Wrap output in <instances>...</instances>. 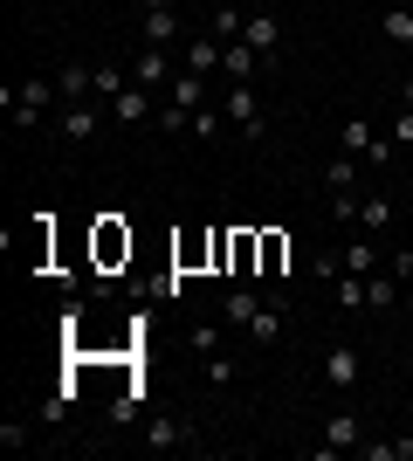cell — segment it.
I'll return each mask as SVG.
<instances>
[{
	"label": "cell",
	"instance_id": "obj_1",
	"mask_svg": "<svg viewBox=\"0 0 413 461\" xmlns=\"http://www.w3.org/2000/svg\"><path fill=\"white\" fill-rule=\"evenodd\" d=\"M56 77H28V83H21V96H14V104H7V117H14V124H21V131H28V124H41V117H49V104H56Z\"/></svg>",
	"mask_w": 413,
	"mask_h": 461
},
{
	"label": "cell",
	"instance_id": "obj_2",
	"mask_svg": "<svg viewBox=\"0 0 413 461\" xmlns=\"http://www.w3.org/2000/svg\"><path fill=\"white\" fill-rule=\"evenodd\" d=\"M228 117H235V131L241 138H262L269 124H262V96H256V83H228Z\"/></svg>",
	"mask_w": 413,
	"mask_h": 461
},
{
	"label": "cell",
	"instance_id": "obj_3",
	"mask_svg": "<svg viewBox=\"0 0 413 461\" xmlns=\"http://www.w3.org/2000/svg\"><path fill=\"white\" fill-rule=\"evenodd\" d=\"M220 62H228V41L220 35H193L186 49H179V69H193V77H214Z\"/></svg>",
	"mask_w": 413,
	"mask_h": 461
},
{
	"label": "cell",
	"instance_id": "obj_4",
	"mask_svg": "<svg viewBox=\"0 0 413 461\" xmlns=\"http://www.w3.org/2000/svg\"><path fill=\"white\" fill-rule=\"evenodd\" d=\"M173 77H179L173 56H166V49H152V41L131 56V83H138V90H158V83H173Z\"/></svg>",
	"mask_w": 413,
	"mask_h": 461
},
{
	"label": "cell",
	"instance_id": "obj_5",
	"mask_svg": "<svg viewBox=\"0 0 413 461\" xmlns=\"http://www.w3.org/2000/svg\"><path fill=\"white\" fill-rule=\"evenodd\" d=\"M97 124H103V111H90V104H62V111H56V131L69 138V145H90Z\"/></svg>",
	"mask_w": 413,
	"mask_h": 461
},
{
	"label": "cell",
	"instance_id": "obj_6",
	"mask_svg": "<svg viewBox=\"0 0 413 461\" xmlns=\"http://www.w3.org/2000/svg\"><path fill=\"white\" fill-rule=\"evenodd\" d=\"M241 41H248V49L269 62L275 49H283V21H275V14H248V21H241Z\"/></svg>",
	"mask_w": 413,
	"mask_h": 461
},
{
	"label": "cell",
	"instance_id": "obj_7",
	"mask_svg": "<svg viewBox=\"0 0 413 461\" xmlns=\"http://www.w3.org/2000/svg\"><path fill=\"white\" fill-rule=\"evenodd\" d=\"M111 117H118V124H145V117H158V104H152V90L124 83V90H118V104H111Z\"/></svg>",
	"mask_w": 413,
	"mask_h": 461
},
{
	"label": "cell",
	"instance_id": "obj_8",
	"mask_svg": "<svg viewBox=\"0 0 413 461\" xmlns=\"http://www.w3.org/2000/svg\"><path fill=\"white\" fill-rule=\"evenodd\" d=\"M358 372H365V358H358L352 345H331V351H324V385H358Z\"/></svg>",
	"mask_w": 413,
	"mask_h": 461
},
{
	"label": "cell",
	"instance_id": "obj_9",
	"mask_svg": "<svg viewBox=\"0 0 413 461\" xmlns=\"http://www.w3.org/2000/svg\"><path fill=\"white\" fill-rule=\"evenodd\" d=\"M358 434H365V427H358V413H331V420H324V455H352Z\"/></svg>",
	"mask_w": 413,
	"mask_h": 461
},
{
	"label": "cell",
	"instance_id": "obj_10",
	"mask_svg": "<svg viewBox=\"0 0 413 461\" xmlns=\"http://www.w3.org/2000/svg\"><path fill=\"white\" fill-rule=\"evenodd\" d=\"M256 69H262L256 49H248V41H228V62H220V77H228V83H256Z\"/></svg>",
	"mask_w": 413,
	"mask_h": 461
},
{
	"label": "cell",
	"instance_id": "obj_11",
	"mask_svg": "<svg viewBox=\"0 0 413 461\" xmlns=\"http://www.w3.org/2000/svg\"><path fill=\"white\" fill-rule=\"evenodd\" d=\"M256 310H262V296H256V289H228L220 317H228V330H248V324H256Z\"/></svg>",
	"mask_w": 413,
	"mask_h": 461
},
{
	"label": "cell",
	"instance_id": "obj_12",
	"mask_svg": "<svg viewBox=\"0 0 413 461\" xmlns=\"http://www.w3.org/2000/svg\"><path fill=\"white\" fill-rule=\"evenodd\" d=\"M186 441H193L186 420H145V447H158V455H166V447H186Z\"/></svg>",
	"mask_w": 413,
	"mask_h": 461
},
{
	"label": "cell",
	"instance_id": "obj_13",
	"mask_svg": "<svg viewBox=\"0 0 413 461\" xmlns=\"http://www.w3.org/2000/svg\"><path fill=\"white\" fill-rule=\"evenodd\" d=\"M145 41H152V49H173L179 41V14L173 7H152V14H145Z\"/></svg>",
	"mask_w": 413,
	"mask_h": 461
},
{
	"label": "cell",
	"instance_id": "obj_14",
	"mask_svg": "<svg viewBox=\"0 0 413 461\" xmlns=\"http://www.w3.org/2000/svg\"><path fill=\"white\" fill-rule=\"evenodd\" d=\"M173 104H179V111H200V104H207V77L179 69V77H173Z\"/></svg>",
	"mask_w": 413,
	"mask_h": 461
},
{
	"label": "cell",
	"instance_id": "obj_15",
	"mask_svg": "<svg viewBox=\"0 0 413 461\" xmlns=\"http://www.w3.org/2000/svg\"><path fill=\"white\" fill-rule=\"evenodd\" d=\"M379 28H386V41H393V49H413V7H386V14H379Z\"/></svg>",
	"mask_w": 413,
	"mask_h": 461
},
{
	"label": "cell",
	"instance_id": "obj_16",
	"mask_svg": "<svg viewBox=\"0 0 413 461\" xmlns=\"http://www.w3.org/2000/svg\"><path fill=\"white\" fill-rule=\"evenodd\" d=\"M118 255H131V234H124L118 221H103L97 228V262H118Z\"/></svg>",
	"mask_w": 413,
	"mask_h": 461
},
{
	"label": "cell",
	"instance_id": "obj_17",
	"mask_svg": "<svg viewBox=\"0 0 413 461\" xmlns=\"http://www.w3.org/2000/svg\"><path fill=\"white\" fill-rule=\"evenodd\" d=\"M400 303V276H365V310H393Z\"/></svg>",
	"mask_w": 413,
	"mask_h": 461
},
{
	"label": "cell",
	"instance_id": "obj_18",
	"mask_svg": "<svg viewBox=\"0 0 413 461\" xmlns=\"http://www.w3.org/2000/svg\"><path fill=\"white\" fill-rule=\"evenodd\" d=\"M248 338H256V345H275V338H283V303H262L256 324H248Z\"/></svg>",
	"mask_w": 413,
	"mask_h": 461
},
{
	"label": "cell",
	"instance_id": "obj_19",
	"mask_svg": "<svg viewBox=\"0 0 413 461\" xmlns=\"http://www.w3.org/2000/svg\"><path fill=\"white\" fill-rule=\"evenodd\" d=\"M373 145H379V138H373V117H345V152H352V158H365Z\"/></svg>",
	"mask_w": 413,
	"mask_h": 461
},
{
	"label": "cell",
	"instance_id": "obj_20",
	"mask_svg": "<svg viewBox=\"0 0 413 461\" xmlns=\"http://www.w3.org/2000/svg\"><path fill=\"white\" fill-rule=\"evenodd\" d=\"M352 179H358V158L352 152H337L331 166H324V186H331V193H352Z\"/></svg>",
	"mask_w": 413,
	"mask_h": 461
},
{
	"label": "cell",
	"instance_id": "obj_21",
	"mask_svg": "<svg viewBox=\"0 0 413 461\" xmlns=\"http://www.w3.org/2000/svg\"><path fill=\"white\" fill-rule=\"evenodd\" d=\"M337 310H365V276H337Z\"/></svg>",
	"mask_w": 413,
	"mask_h": 461
},
{
	"label": "cell",
	"instance_id": "obj_22",
	"mask_svg": "<svg viewBox=\"0 0 413 461\" xmlns=\"http://www.w3.org/2000/svg\"><path fill=\"white\" fill-rule=\"evenodd\" d=\"M118 90H124V69L118 62H97V104H118Z\"/></svg>",
	"mask_w": 413,
	"mask_h": 461
},
{
	"label": "cell",
	"instance_id": "obj_23",
	"mask_svg": "<svg viewBox=\"0 0 413 461\" xmlns=\"http://www.w3.org/2000/svg\"><path fill=\"white\" fill-rule=\"evenodd\" d=\"M386 221H393V200H365V207H358V228L365 234H379Z\"/></svg>",
	"mask_w": 413,
	"mask_h": 461
},
{
	"label": "cell",
	"instance_id": "obj_24",
	"mask_svg": "<svg viewBox=\"0 0 413 461\" xmlns=\"http://www.w3.org/2000/svg\"><path fill=\"white\" fill-rule=\"evenodd\" d=\"M358 455H365V461H407V455H413V441H365Z\"/></svg>",
	"mask_w": 413,
	"mask_h": 461
},
{
	"label": "cell",
	"instance_id": "obj_25",
	"mask_svg": "<svg viewBox=\"0 0 413 461\" xmlns=\"http://www.w3.org/2000/svg\"><path fill=\"white\" fill-rule=\"evenodd\" d=\"M207 385H235V351H207Z\"/></svg>",
	"mask_w": 413,
	"mask_h": 461
},
{
	"label": "cell",
	"instance_id": "obj_26",
	"mask_svg": "<svg viewBox=\"0 0 413 461\" xmlns=\"http://www.w3.org/2000/svg\"><path fill=\"white\" fill-rule=\"evenodd\" d=\"M373 262H379L373 241H352V249H345V269H352V276H373Z\"/></svg>",
	"mask_w": 413,
	"mask_h": 461
},
{
	"label": "cell",
	"instance_id": "obj_27",
	"mask_svg": "<svg viewBox=\"0 0 413 461\" xmlns=\"http://www.w3.org/2000/svg\"><path fill=\"white\" fill-rule=\"evenodd\" d=\"M241 21H248V14H235V7H214V28H207V35H220V41H241Z\"/></svg>",
	"mask_w": 413,
	"mask_h": 461
},
{
	"label": "cell",
	"instance_id": "obj_28",
	"mask_svg": "<svg viewBox=\"0 0 413 461\" xmlns=\"http://www.w3.org/2000/svg\"><path fill=\"white\" fill-rule=\"evenodd\" d=\"M358 207H365L358 193H331V221H345V228H358Z\"/></svg>",
	"mask_w": 413,
	"mask_h": 461
},
{
	"label": "cell",
	"instance_id": "obj_29",
	"mask_svg": "<svg viewBox=\"0 0 413 461\" xmlns=\"http://www.w3.org/2000/svg\"><path fill=\"white\" fill-rule=\"evenodd\" d=\"M186 131H193V138H220V111H207V104H200V111H193V124H186Z\"/></svg>",
	"mask_w": 413,
	"mask_h": 461
},
{
	"label": "cell",
	"instance_id": "obj_30",
	"mask_svg": "<svg viewBox=\"0 0 413 461\" xmlns=\"http://www.w3.org/2000/svg\"><path fill=\"white\" fill-rule=\"evenodd\" d=\"M283 255H290V241H283V234H262V262H269V269H283Z\"/></svg>",
	"mask_w": 413,
	"mask_h": 461
},
{
	"label": "cell",
	"instance_id": "obj_31",
	"mask_svg": "<svg viewBox=\"0 0 413 461\" xmlns=\"http://www.w3.org/2000/svg\"><path fill=\"white\" fill-rule=\"evenodd\" d=\"M158 124H166V131L179 138V131H186V124H193V111H179V104H166V111H158Z\"/></svg>",
	"mask_w": 413,
	"mask_h": 461
},
{
	"label": "cell",
	"instance_id": "obj_32",
	"mask_svg": "<svg viewBox=\"0 0 413 461\" xmlns=\"http://www.w3.org/2000/svg\"><path fill=\"white\" fill-rule=\"evenodd\" d=\"M220 338H228V330H214V324H200V330H193V351H200V358H207V351H220Z\"/></svg>",
	"mask_w": 413,
	"mask_h": 461
},
{
	"label": "cell",
	"instance_id": "obj_33",
	"mask_svg": "<svg viewBox=\"0 0 413 461\" xmlns=\"http://www.w3.org/2000/svg\"><path fill=\"white\" fill-rule=\"evenodd\" d=\"M393 145H400V152L413 145V111H400V124H393Z\"/></svg>",
	"mask_w": 413,
	"mask_h": 461
},
{
	"label": "cell",
	"instance_id": "obj_34",
	"mask_svg": "<svg viewBox=\"0 0 413 461\" xmlns=\"http://www.w3.org/2000/svg\"><path fill=\"white\" fill-rule=\"evenodd\" d=\"M138 7H145V14H152V7H173V0H138Z\"/></svg>",
	"mask_w": 413,
	"mask_h": 461
},
{
	"label": "cell",
	"instance_id": "obj_35",
	"mask_svg": "<svg viewBox=\"0 0 413 461\" xmlns=\"http://www.w3.org/2000/svg\"><path fill=\"white\" fill-rule=\"evenodd\" d=\"M400 96H407V111H413V77H407V90H400Z\"/></svg>",
	"mask_w": 413,
	"mask_h": 461
},
{
	"label": "cell",
	"instance_id": "obj_36",
	"mask_svg": "<svg viewBox=\"0 0 413 461\" xmlns=\"http://www.w3.org/2000/svg\"><path fill=\"white\" fill-rule=\"evenodd\" d=\"M407 366H413V345H407Z\"/></svg>",
	"mask_w": 413,
	"mask_h": 461
}]
</instances>
